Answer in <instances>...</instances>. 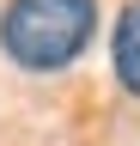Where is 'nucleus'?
I'll list each match as a JSON object with an SVG mask.
<instances>
[{
	"instance_id": "obj_1",
	"label": "nucleus",
	"mask_w": 140,
	"mask_h": 146,
	"mask_svg": "<svg viewBox=\"0 0 140 146\" xmlns=\"http://www.w3.org/2000/svg\"><path fill=\"white\" fill-rule=\"evenodd\" d=\"M98 0H12L0 12V49L25 73H55L92 43Z\"/></svg>"
},
{
	"instance_id": "obj_2",
	"label": "nucleus",
	"mask_w": 140,
	"mask_h": 146,
	"mask_svg": "<svg viewBox=\"0 0 140 146\" xmlns=\"http://www.w3.org/2000/svg\"><path fill=\"white\" fill-rule=\"evenodd\" d=\"M110 61H116V79L140 98V0L116 12V36H110Z\"/></svg>"
}]
</instances>
